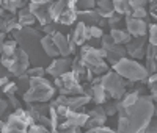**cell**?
I'll return each instance as SVG.
<instances>
[{
  "mask_svg": "<svg viewBox=\"0 0 157 133\" xmlns=\"http://www.w3.org/2000/svg\"><path fill=\"white\" fill-rule=\"evenodd\" d=\"M13 38L17 41V46L29 53L32 66H41V61H44V50L41 47V35L38 30L32 27H21V28L13 30Z\"/></svg>",
  "mask_w": 157,
  "mask_h": 133,
  "instance_id": "6da1fadb",
  "label": "cell"
},
{
  "mask_svg": "<svg viewBox=\"0 0 157 133\" xmlns=\"http://www.w3.org/2000/svg\"><path fill=\"white\" fill-rule=\"evenodd\" d=\"M154 108L155 103L152 96H140L134 105L126 108V114L130 121V131L132 133L145 131L151 119L154 117Z\"/></svg>",
  "mask_w": 157,
  "mask_h": 133,
  "instance_id": "7a4b0ae2",
  "label": "cell"
},
{
  "mask_svg": "<svg viewBox=\"0 0 157 133\" xmlns=\"http://www.w3.org/2000/svg\"><path fill=\"white\" fill-rule=\"evenodd\" d=\"M57 94V86L50 83L44 77H30V86L24 92V102L36 103V102H50Z\"/></svg>",
  "mask_w": 157,
  "mask_h": 133,
  "instance_id": "3957f363",
  "label": "cell"
},
{
  "mask_svg": "<svg viewBox=\"0 0 157 133\" xmlns=\"http://www.w3.org/2000/svg\"><path fill=\"white\" fill-rule=\"evenodd\" d=\"M113 71H116L123 78L126 80H130V82H135V83H140V82H146V78L149 75L146 66L140 64L137 60L134 58H121L116 64L112 66Z\"/></svg>",
  "mask_w": 157,
  "mask_h": 133,
  "instance_id": "277c9868",
  "label": "cell"
},
{
  "mask_svg": "<svg viewBox=\"0 0 157 133\" xmlns=\"http://www.w3.org/2000/svg\"><path fill=\"white\" fill-rule=\"evenodd\" d=\"M80 58L94 75H104L109 71V64L104 58V50L101 47H93L88 44L80 46Z\"/></svg>",
  "mask_w": 157,
  "mask_h": 133,
  "instance_id": "5b68a950",
  "label": "cell"
},
{
  "mask_svg": "<svg viewBox=\"0 0 157 133\" xmlns=\"http://www.w3.org/2000/svg\"><path fill=\"white\" fill-rule=\"evenodd\" d=\"M0 63L8 69V72L14 77L25 74L30 68V57L24 49L17 47V50L13 55H0Z\"/></svg>",
  "mask_w": 157,
  "mask_h": 133,
  "instance_id": "8992f818",
  "label": "cell"
},
{
  "mask_svg": "<svg viewBox=\"0 0 157 133\" xmlns=\"http://www.w3.org/2000/svg\"><path fill=\"white\" fill-rule=\"evenodd\" d=\"M33 122H35V119H33L32 113L19 106V108L14 110V113H11L8 116L2 131H6V133L8 131H27Z\"/></svg>",
  "mask_w": 157,
  "mask_h": 133,
  "instance_id": "52a82bcc",
  "label": "cell"
},
{
  "mask_svg": "<svg viewBox=\"0 0 157 133\" xmlns=\"http://www.w3.org/2000/svg\"><path fill=\"white\" fill-rule=\"evenodd\" d=\"M102 85L109 92L112 99L121 100V97L126 94L127 91V80L123 78L116 71H107L102 75Z\"/></svg>",
  "mask_w": 157,
  "mask_h": 133,
  "instance_id": "ba28073f",
  "label": "cell"
},
{
  "mask_svg": "<svg viewBox=\"0 0 157 133\" xmlns=\"http://www.w3.org/2000/svg\"><path fill=\"white\" fill-rule=\"evenodd\" d=\"M54 85L60 91V94L64 96H74V94H82L83 92V85L82 82L77 78V75L72 71H68L66 74H63L60 77H55Z\"/></svg>",
  "mask_w": 157,
  "mask_h": 133,
  "instance_id": "9c48e42d",
  "label": "cell"
},
{
  "mask_svg": "<svg viewBox=\"0 0 157 133\" xmlns=\"http://www.w3.org/2000/svg\"><path fill=\"white\" fill-rule=\"evenodd\" d=\"M146 46H148V38L146 36H137V38H132L126 44V52L130 58L140 60V58L145 57Z\"/></svg>",
  "mask_w": 157,
  "mask_h": 133,
  "instance_id": "30bf717a",
  "label": "cell"
},
{
  "mask_svg": "<svg viewBox=\"0 0 157 133\" xmlns=\"http://www.w3.org/2000/svg\"><path fill=\"white\" fill-rule=\"evenodd\" d=\"M124 25H126V30L132 35V38L146 36L148 33V22L145 19H138L134 16H124Z\"/></svg>",
  "mask_w": 157,
  "mask_h": 133,
  "instance_id": "8fae6325",
  "label": "cell"
},
{
  "mask_svg": "<svg viewBox=\"0 0 157 133\" xmlns=\"http://www.w3.org/2000/svg\"><path fill=\"white\" fill-rule=\"evenodd\" d=\"M71 64H72V60L69 57H60V58H55L52 60V63L46 68V72L50 75V77H60L63 74H66L68 71H71Z\"/></svg>",
  "mask_w": 157,
  "mask_h": 133,
  "instance_id": "7c38bea8",
  "label": "cell"
},
{
  "mask_svg": "<svg viewBox=\"0 0 157 133\" xmlns=\"http://www.w3.org/2000/svg\"><path fill=\"white\" fill-rule=\"evenodd\" d=\"M102 49V47H101ZM104 50V58L107 60V63L109 64H116L118 61H120L121 58H124L126 55H127V52H126V49L121 46V44H112V46H109V47H105V49H102Z\"/></svg>",
  "mask_w": 157,
  "mask_h": 133,
  "instance_id": "4fadbf2b",
  "label": "cell"
},
{
  "mask_svg": "<svg viewBox=\"0 0 157 133\" xmlns=\"http://www.w3.org/2000/svg\"><path fill=\"white\" fill-rule=\"evenodd\" d=\"M29 6H30L32 13L35 14L36 20L41 25H46L49 22H54V19H52V16H50V3H47V5H38V3H32L30 2Z\"/></svg>",
  "mask_w": 157,
  "mask_h": 133,
  "instance_id": "5bb4252c",
  "label": "cell"
},
{
  "mask_svg": "<svg viewBox=\"0 0 157 133\" xmlns=\"http://www.w3.org/2000/svg\"><path fill=\"white\" fill-rule=\"evenodd\" d=\"M52 38H54V42L58 49V53H60V57H69L72 55V52H71V46H69V38L68 36H64L61 31H55V33H52Z\"/></svg>",
  "mask_w": 157,
  "mask_h": 133,
  "instance_id": "9a60e30c",
  "label": "cell"
},
{
  "mask_svg": "<svg viewBox=\"0 0 157 133\" xmlns=\"http://www.w3.org/2000/svg\"><path fill=\"white\" fill-rule=\"evenodd\" d=\"M71 38H72V41H74L78 47L83 46V44L88 41V39H90V36H88V25H86L85 22L80 20V22L75 25V28H74Z\"/></svg>",
  "mask_w": 157,
  "mask_h": 133,
  "instance_id": "2e32d148",
  "label": "cell"
},
{
  "mask_svg": "<svg viewBox=\"0 0 157 133\" xmlns=\"http://www.w3.org/2000/svg\"><path fill=\"white\" fill-rule=\"evenodd\" d=\"M77 17L86 25H98V22L102 19L99 16V13L94 9H77Z\"/></svg>",
  "mask_w": 157,
  "mask_h": 133,
  "instance_id": "e0dca14e",
  "label": "cell"
},
{
  "mask_svg": "<svg viewBox=\"0 0 157 133\" xmlns=\"http://www.w3.org/2000/svg\"><path fill=\"white\" fill-rule=\"evenodd\" d=\"M41 47L46 53V57L49 58H57L60 57V53H58V49L54 42V38H52V35H44L41 38Z\"/></svg>",
  "mask_w": 157,
  "mask_h": 133,
  "instance_id": "ac0fdd59",
  "label": "cell"
},
{
  "mask_svg": "<svg viewBox=\"0 0 157 133\" xmlns=\"http://www.w3.org/2000/svg\"><path fill=\"white\" fill-rule=\"evenodd\" d=\"M16 16H17V20H19L21 27H32V25L36 22V17H35V14L32 13V9H30L29 5L24 6V8H21V9L16 13Z\"/></svg>",
  "mask_w": 157,
  "mask_h": 133,
  "instance_id": "d6986e66",
  "label": "cell"
},
{
  "mask_svg": "<svg viewBox=\"0 0 157 133\" xmlns=\"http://www.w3.org/2000/svg\"><path fill=\"white\" fill-rule=\"evenodd\" d=\"M96 11L99 13L101 17L109 19L110 16L115 14L113 0H98V2H96Z\"/></svg>",
  "mask_w": 157,
  "mask_h": 133,
  "instance_id": "ffe728a7",
  "label": "cell"
},
{
  "mask_svg": "<svg viewBox=\"0 0 157 133\" xmlns=\"http://www.w3.org/2000/svg\"><path fill=\"white\" fill-rule=\"evenodd\" d=\"M110 35L113 38V42L115 44H121V46H126L130 39H132V35H130L127 30H123V28H112Z\"/></svg>",
  "mask_w": 157,
  "mask_h": 133,
  "instance_id": "44dd1931",
  "label": "cell"
},
{
  "mask_svg": "<svg viewBox=\"0 0 157 133\" xmlns=\"http://www.w3.org/2000/svg\"><path fill=\"white\" fill-rule=\"evenodd\" d=\"M113 8L116 14H121V16H129L132 13V6L127 0H113Z\"/></svg>",
  "mask_w": 157,
  "mask_h": 133,
  "instance_id": "7402d4cb",
  "label": "cell"
},
{
  "mask_svg": "<svg viewBox=\"0 0 157 133\" xmlns=\"http://www.w3.org/2000/svg\"><path fill=\"white\" fill-rule=\"evenodd\" d=\"M27 3V0H3V9L8 11V13H13V14H16V13L25 6Z\"/></svg>",
  "mask_w": 157,
  "mask_h": 133,
  "instance_id": "603a6c76",
  "label": "cell"
},
{
  "mask_svg": "<svg viewBox=\"0 0 157 133\" xmlns=\"http://www.w3.org/2000/svg\"><path fill=\"white\" fill-rule=\"evenodd\" d=\"M77 19H78V17H77V9H66V11H64L63 14L58 17L57 24H61V25L69 27V25H72Z\"/></svg>",
  "mask_w": 157,
  "mask_h": 133,
  "instance_id": "cb8c5ba5",
  "label": "cell"
},
{
  "mask_svg": "<svg viewBox=\"0 0 157 133\" xmlns=\"http://www.w3.org/2000/svg\"><path fill=\"white\" fill-rule=\"evenodd\" d=\"M88 116L94 117V119H99V121H102V122L107 121V113H105V108H104L102 105H98V106H94L93 110H90Z\"/></svg>",
  "mask_w": 157,
  "mask_h": 133,
  "instance_id": "d4e9b609",
  "label": "cell"
},
{
  "mask_svg": "<svg viewBox=\"0 0 157 133\" xmlns=\"http://www.w3.org/2000/svg\"><path fill=\"white\" fill-rule=\"evenodd\" d=\"M118 131L121 133H126V131H130V121L126 114H118Z\"/></svg>",
  "mask_w": 157,
  "mask_h": 133,
  "instance_id": "484cf974",
  "label": "cell"
},
{
  "mask_svg": "<svg viewBox=\"0 0 157 133\" xmlns=\"http://www.w3.org/2000/svg\"><path fill=\"white\" fill-rule=\"evenodd\" d=\"M17 41L14 38L10 39V41H5L3 42V50H2V55H13L16 50H17Z\"/></svg>",
  "mask_w": 157,
  "mask_h": 133,
  "instance_id": "4316f807",
  "label": "cell"
},
{
  "mask_svg": "<svg viewBox=\"0 0 157 133\" xmlns=\"http://www.w3.org/2000/svg\"><path fill=\"white\" fill-rule=\"evenodd\" d=\"M102 35H104V30L101 28L99 25H88V36H90V39H99L101 41Z\"/></svg>",
  "mask_w": 157,
  "mask_h": 133,
  "instance_id": "83f0119b",
  "label": "cell"
},
{
  "mask_svg": "<svg viewBox=\"0 0 157 133\" xmlns=\"http://www.w3.org/2000/svg\"><path fill=\"white\" fill-rule=\"evenodd\" d=\"M123 22H124V20H123V16H121V14H116V13L107 19V25L110 27V30H112V28H121V24H123Z\"/></svg>",
  "mask_w": 157,
  "mask_h": 133,
  "instance_id": "f1b7e54d",
  "label": "cell"
},
{
  "mask_svg": "<svg viewBox=\"0 0 157 133\" xmlns=\"http://www.w3.org/2000/svg\"><path fill=\"white\" fill-rule=\"evenodd\" d=\"M148 9H146V6H135V8H132V13H130L129 16H134V17H138V19H146L148 17Z\"/></svg>",
  "mask_w": 157,
  "mask_h": 133,
  "instance_id": "f546056e",
  "label": "cell"
},
{
  "mask_svg": "<svg viewBox=\"0 0 157 133\" xmlns=\"http://www.w3.org/2000/svg\"><path fill=\"white\" fill-rule=\"evenodd\" d=\"M19 80H17V85H19V89H24V92L29 89V86H30V75L25 72V74H22V75H19L17 77Z\"/></svg>",
  "mask_w": 157,
  "mask_h": 133,
  "instance_id": "4dcf8cb0",
  "label": "cell"
},
{
  "mask_svg": "<svg viewBox=\"0 0 157 133\" xmlns=\"http://www.w3.org/2000/svg\"><path fill=\"white\" fill-rule=\"evenodd\" d=\"M118 106H120V100H116L115 99V102H107L105 103V113H107V116H113V114H118Z\"/></svg>",
  "mask_w": 157,
  "mask_h": 133,
  "instance_id": "1f68e13d",
  "label": "cell"
},
{
  "mask_svg": "<svg viewBox=\"0 0 157 133\" xmlns=\"http://www.w3.org/2000/svg\"><path fill=\"white\" fill-rule=\"evenodd\" d=\"M27 74L30 77H44V74H47V72L44 69V66H32V68H29Z\"/></svg>",
  "mask_w": 157,
  "mask_h": 133,
  "instance_id": "d6a6232c",
  "label": "cell"
},
{
  "mask_svg": "<svg viewBox=\"0 0 157 133\" xmlns=\"http://www.w3.org/2000/svg\"><path fill=\"white\" fill-rule=\"evenodd\" d=\"M98 0H78L77 9H94Z\"/></svg>",
  "mask_w": 157,
  "mask_h": 133,
  "instance_id": "836d02e7",
  "label": "cell"
},
{
  "mask_svg": "<svg viewBox=\"0 0 157 133\" xmlns=\"http://www.w3.org/2000/svg\"><path fill=\"white\" fill-rule=\"evenodd\" d=\"M148 41L151 42V44H154V46H157V24H151V25H148Z\"/></svg>",
  "mask_w": 157,
  "mask_h": 133,
  "instance_id": "e575fe53",
  "label": "cell"
},
{
  "mask_svg": "<svg viewBox=\"0 0 157 133\" xmlns=\"http://www.w3.org/2000/svg\"><path fill=\"white\" fill-rule=\"evenodd\" d=\"M2 91L5 92L6 96H10V94H16V92H19V85H17L16 82H8V83L2 88Z\"/></svg>",
  "mask_w": 157,
  "mask_h": 133,
  "instance_id": "d590c367",
  "label": "cell"
},
{
  "mask_svg": "<svg viewBox=\"0 0 157 133\" xmlns=\"http://www.w3.org/2000/svg\"><path fill=\"white\" fill-rule=\"evenodd\" d=\"M29 131L35 133V131H49V127H46L44 124H39V122H33L29 127Z\"/></svg>",
  "mask_w": 157,
  "mask_h": 133,
  "instance_id": "8d00e7d4",
  "label": "cell"
},
{
  "mask_svg": "<svg viewBox=\"0 0 157 133\" xmlns=\"http://www.w3.org/2000/svg\"><path fill=\"white\" fill-rule=\"evenodd\" d=\"M8 97V103H10V108H19L21 106V102H19V99L16 97V94H10V96H6Z\"/></svg>",
  "mask_w": 157,
  "mask_h": 133,
  "instance_id": "74e56055",
  "label": "cell"
},
{
  "mask_svg": "<svg viewBox=\"0 0 157 133\" xmlns=\"http://www.w3.org/2000/svg\"><path fill=\"white\" fill-rule=\"evenodd\" d=\"M43 30L46 35H52V33H55L57 31V22H49L46 25H43Z\"/></svg>",
  "mask_w": 157,
  "mask_h": 133,
  "instance_id": "f35d334b",
  "label": "cell"
},
{
  "mask_svg": "<svg viewBox=\"0 0 157 133\" xmlns=\"http://www.w3.org/2000/svg\"><path fill=\"white\" fill-rule=\"evenodd\" d=\"M145 131H149V133H157V116H155V119L152 117L151 119V122L148 124V127H146V130Z\"/></svg>",
  "mask_w": 157,
  "mask_h": 133,
  "instance_id": "ab89813d",
  "label": "cell"
},
{
  "mask_svg": "<svg viewBox=\"0 0 157 133\" xmlns=\"http://www.w3.org/2000/svg\"><path fill=\"white\" fill-rule=\"evenodd\" d=\"M10 108V103H8V100H5V99H2L0 97V117H2L5 113H6V110Z\"/></svg>",
  "mask_w": 157,
  "mask_h": 133,
  "instance_id": "60d3db41",
  "label": "cell"
},
{
  "mask_svg": "<svg viewBox=\"0 0 157 133\" xmlns=\"http://www.w3.org/2000/svg\"><path fill=\"white\" fill-rule=\"evenodd\" d=\"M88 131H107V133H113V128L107 127L105 124H102V125H98V127L91 128V130H88Z\"/></svg>",
  "mask_w": 157,
  "mask_h": 133,
  "instance_id": "b9f144b4",
  "label": "cell"
},
{
  "mask_svg": "<svg viewBox=\"0 0 157 133\" xmlns=\"http://www.w3.org/2000/svg\"><path fill=\"white\" fill-rule=\"evenodd\" d=\"M129 3H130L132 8H135V6H146L149 3V0H129Z\"/></svg>",
  "mask_w": 157,
  "mask_h": 133,
  "instance_id": "7bdbcfd3",
  "label": "cell"
},
{
  "mask_svg": "<svg viewBox=\"0 0 157 133\" xmlns=\"http://www.w3.org/2000/svg\"><path fill=\"white\" fill-rule=\"evenodd\" d=\"M146 83H148V86H151V85H157V72H152V74L148 75Z\"/></svg>",
  "mask_w": 157,
  "mask_h": 133,
  "instance_id": "ee69618b",
  "label": "cell"
},
{
  "mask_svg": "<svg viewBox=\"0 0 157 133\" xmlns=\"http://www.w3.org/2000/svg\"><path fill=\"white\" fill-rule=\"evenodd\" d=\"M149 89H151V96H152L154 102H157V85H151Z\"/></svg>",
  "mask_w": 157,
  "mask_h": 133,
  "instance_id": "f6af8a7d",
  "label": "cell"
},
{
  "mask_svg": "<svg viewBox=\"0 0 157 133\" xmlns=\"http://www.w3.org/2000/svg\"><path fill=\"white\" fill-rule=\"evenodd\" d=\"M32 3H38V5H47V3H52L54 0H30Z\"/></svg>",
  "mask_w": 157,
  "mask_h": 133,
  "instance_id": "bcb514c9",
  "label": "cell"
},
{
  "mask_svg": "<svg viewBox=\"0 0 157 133\" xmlns=\"http://www.w3.org/2000/svg\"><path fill=\"white\" fill-rule=\"evenodd\" d=\"M6 75H8V69L5 68L2 63H0V78H2V77H6Z\"/></svg>",
  "mask_w": 157,
  "mask_h": 133,
  "instance_id": "7dc6e473",
  "label": "cell"
},
{
  "mask_svg": "<svg viewBox=\"0 0 157 133\" xmlns=\"http://www.w3.org/2000/svg\"><path fill=\"white\" fill-rule=\"evenodd\" d=\"M149 14H151V17H152L154 20H157V8H151Z\"/></svg>",
  "mask_w": 157,
  "mask_h": 133,
  "instance_id": "c3c4849f",
  "label": "cell"
},
{
  "mask_svg": "<svg viewBox=\"0 0 157 133\" xmlns=\"http://www.w3.org/2000/svg\"><path fill=\"white\" fill-rule=\"evenodd\" d=\"M3 42H5V36L0 38V55H2V50H3Z\"/></svg>",
  "mask_w": 157,
  "mask_h": 133,
  "instance_id": "681fc988",
  "label": "cell"
},
{
  "mask_svg": "<svg viewBox=\"0 0 157 133\" xmlns=\"http://www.w3.org/2000/svg\"><path fill=\"white\" fill-rule=\"evenodd\" d=\"M6 16V11L2 8V6H0V17H5Z\"/></svg>",
  "mask_w": 157,
  "mask_h": 133,
  "instance_id": "f907efd6",
  "label": "cell"
},
{
  "mask_svg": "<svg viewBox=\"0 0 157 133\" xmlns=\"http://www.w3.org/2000/svg\"><path fill=\"white\" fill-rule=\"evenodd\" d=\"M3 125H5V121H0V131H2V128H3Z\"/></svg>",
  "mask_w": 157,
  "mask_h": 133,
  "instance_id": "816d5d0a",
  "label": "cell"
},
{
  "mask_svg": "<svg viewBox=\"0 0 157 133\" xmlns=\"http://www.w3.org/2000/svg\"><path fill=\"white\" fill-rule=\"evenodd\" d=\"M154 116H157V105H155V108H154Z\"/></svg>",
  "mask_w": 157,
  "mask_h": 133,
  "instance_id": "f5cc1de1",
  "label": "cell"
},
{
  "mask_svg": "<svg viewBox=\"0 0 157 133\" xmlns=\"http://www.w3.org/2000/svg\"><path fill=\"white\" fill-rule=\"evenodd\" d=\"M2 36H6L5 33H2V31H0V38H2Z\"/></svg>",
  "mask_w": 157,
  "mask_h": 133,
  "instance_id": "db71d44e",
  "label": "cell"
},
{
  "mask_svg": "<svg viewBox=\"0 0 157 133\" xmlns=\"http://www.w3.org/2000/svg\"><path fill=\"white\" fill-rule=\"evenodd\" d=\"M2 5H3V0H0V6H2ZM2 8H3V6H2Z\"/></svg>",
  "mask_w": 157,
  "mask_h": 133,
  "instance_id": "11a10c76",
  "label": "cell"
},
{
  "mask_svg": "<svg viewBox=\"0 0 157 133\" xmlns=\"http://www.w3.org/2000/svg\"><path fill=\"white\" fill-rule=\"evenodd\" d=\"M127 2H129V0H127Z\"/></svg>",
  "mask_w": 157,
  "mask_h": 133,
  "instance_id": "9f6ffc18",
  "label": "cell"
}]
</instances>
